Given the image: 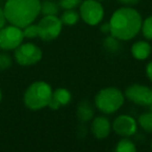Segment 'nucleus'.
Wrapping results in <instances>:
<instances>
[{"label": "nucleus", "mask_w": 152, "mask_h": 152, "mask_svg": "<svg viewBox=\"0 0 152 152\" xmlns=\"http://www.w3.org/2000/svg\"><path fill=\"white\" fill-rule=\"evenodd\" d=\"M95 116V112H94V107L91 104V102L88 100H83L79 102L76 108V117L80 121L81 123H88L92 121V119Z\"/></svg>", "instance_id": "13"}, {"label": "nucleus", "mask_w": 152, "mask_h": 152, "mask_svg": "<svg viewBox=\"0 0 152 152\" xmlns=\"http://www.w3.org/2000/svg\"><path fill=\"white\" fill-rule=\"evenodd\" d=\"M5 22H7V18H5L4 12L2 9H0V29L5 25Z\"/></svg>", "instance_id": "25"}, {"label": "nucleus", "mask_w": 152, "mask_h": 152, "mask_svg": "<svg viewBox=\"0 0 152 152\" xmlns=\"http://www.w3.org/2000/svg\"><path fill=\"white\" fill-rule=\"evenodd\" d=\"M118 1L124 7H133L140 2V0H118Z\"/></svg>", "instance_id": "24"}, {"label": "nucleus", "mask_w": 152, "mask_h": 152, "mask_svg": "<svg viewBox=\"0 0 152 152\" xmlns=\"http://www.w3.org/2000/svg\"><path fill=\"white\" fill-rule=\"evenodd\" d=\"M151 89H152V88H151ZM149 107H150V110H152V103L150 104V106H149Z\"/></svg>", "instance_id": "29"}, {"label": "nucleus", "mask_w": 152, "mask_h": 152, "mask_svg": "<svg viewBox=\"0 0 152 152\" xmlns=\"http://www.w3.org/2000/svg\"><path fill=\"white\" fill-rule=\"evenodd\" d=\"M98 1H103V0H98Z\"/></svg>", "instance_id": "31"}, {"label": "nucleus", "mask_w": 152, "mask_h": 152, "mask_svg": "<svg viewBox=\"0 0 152 152\" xmlns=\"http://www.w3.org/2000/svg\"><path fill=\"white\" fill-rule=\"evenodd\" d=\"M135 150L137 147L134 143L128 137H123L122 140H120L115 148V151L117 152H134Z\"/></svg>", "instance_id": "19"}, {"label": "nucleus", "mask_w": 152, "mask_h": 152, "mask_svg": "<svg viewBox=\"0 0 152 152\" xmlns=\"http://www.w3.org/2000/svg\"><path fill=\"white\" fill-rule=\"evenodd\" d=\"M15 59L21 66H31L42 59L43 52L41 48L32 43L21 44L15 49Z\"/></svg>", "instance_id": "7"}, {"label": "nucleus", "mask_w": 152, "mask_h": 152, "mask_svg": "<svg viewBox=\"0 0 152 152\" xmlns=\"http://www.w3.org/2000/svg\"><path fill=\"white\" fill-rule=\"evenodd\" d=\"M131 54L135 59L145 61L152 52V46L146 41H137L131 46Z\"/></svg>", "instance_id": "14"}, {"label": "nucleus", "mask_w": 152, "mask_h": 152, "mask_svg": "<svg viewBox=\"0 0 152 152\" xmlns=\"http://www.w3.org/2000/svg\"><path fill=\"white\" fill-rule=\"evenodd\" d=\"M2 99V92H1V89H0V101Z\"/></svg>", "instance_id": "28"}, {"label": "nucleus", "mask_w": 152, "mask_h": 152, "mask_svg": "<svg viewBox=\"0 0 152 152\" xmlns=\"http://www.w3.org/2000/svg\"><path fill=\"white\" fill-rule=\"evenodd\" d=\"M71 99L72 95L70 93V91H68L67 89H64V88H58V89H56L55 91L52 92L48 107L53 110H56L59 107H61V106L69 104Z\"/></svg>", "instance_id": "12"}, {"label": "nucleus", "mask_w": 152, "mask_h": 152, "mask_svg": "<svg viewBox=\"0 0 152 152\" xmlns=\"http://www.w3.org/2000/svg\"><path fill=\"white\" fill-rule=\"evenodd\" d=\"M12 57L7 53L0 52V71L7 70L12 66Z\"/></svg>", "instance_id": "23"}, {"label": "nucleus", "mask_w": 152, "mask_h": 152, "mask_svg": "<svg viewBox=\"0 0 152 152\" xmlns=\"http://www.w3.org/2000/svg\"><path fill=\"white\" fill-rule=\"evenodd\" d=\"M120 42H121L120 40H118L117 38H115L114 36L110 34V36L106 37V38L103 40V47L108 51V52L116 53V52H118L121 48Z\"/></svg>", "instance_id": "18"}, {"label": "nucleus", "mask_w": 152, "mask_h": 152, "mask_svg": "<svg viewBox=\"0 0 152 152\" xmlns=\"http://www.w3.org/2000/svg\"><path fill=\"white\" fill-rule=\"evenodd\" d=\"M125 96L119 89L107 87L101 89L95 96V106L99 112L106 115L115 114L124 104Z\"/></svg>", "instance_id": "4"}, {"label": "nucleus", "mask_w": 152, "mask_h": 152, "mask_svg": "<svg viewBox=\"0 0 152 152\" xmlns=\"http://www.w3.org/2000/svg\"><path fill=\"white\" fill-rule=\"evenodd\" d=\"M7 21L20 28L34 23L41 14L40 0H7L4 5Z\"/></svg>", "instance_id": "2"}, {"label": "nucleus", "mask_w": 152, "mask_h": 152, "mask_svg": "<svg viewBox=\"0 0 152 152\" xmlns=\"http://www.w3.org/2000/svg\"><path fill=\"white\" fill-rule=\"evenodd\" d=\"M142 22V16L137 10L131 7H120L114 12L108 21L110 34L120 41H129L141 31Z\"/></svg>", "instance_id": "1"}, {"label": "nucleus", "mask_w": 152, "mask_h": 152, "mask_svg": "<svg viewBox=\"0 0 152 152\" xmlns=\"http://www.w3.org/2000/svg\"><path fill=\"white\" fill-rule=\"evenodd\" d=\"M83 0H58V5L63 10H75L78 7Z\"/></svg>", "instance_id": "22"}, {"label": "nucleus", "mask_w": 152, "mask_h": 152, "mask_svg": "<svg viewBox=\"0 0 152 152\" xmlns=\"http://www.w3.org/2000/svg\"><path fill=\"white\" fill-rule=\"evenodd\" d=\"M141 30L143 32V36L147 40H152V15L147 17L142 22Z\"/></svg>", "instance_id": "20"}, {"label": "nucleus", "mask_w": 152, "mask_h": 152, "mask_svg": "<svg viewBox=\"0 0 152 152\" xmlns=\"http://www.w3.org/2000/svg\"><path fill=\"white\" fill-rule=\"evenodd\" d=\"M100 31L103 32V34H110V23L106 22V23H103L101 26H100Z\"/></svg>", "instance_id": "27"}, {"label": "nucleus", "mask_w": 152, "mask_h": 152, "mask_svg": "<svg viewBox=\"0 0 152 152\" xmlns=\"http://www.w3.org/2000/svg\"><path fill=\"white\" fill-rule=\"evenodd\" d=\"M91 131L96 139L104 140L110 135L112 131V123L108 118L104 116L95 117L92 119Z\"/></svg>", "instance_id": "11"}, {"label": "nucleus", "mask_w": 152, "mask_h": 152, "mask_svg": "<svg viewBox=\"0 0 152 152\" xmlns=\"http://www.w3.org/2000/svg\"><path fill=\"white\" fill-rule=\"evenodd\" d=\"M23 40V30L18 26L12 24L0 29V48L2 50H15L22 44Z\"/></svg>", "instance_id": "8"}, {"label": "nucleus", "mask_w": 152, "mask_h": 152, "mask_svg": "<svg viewBox=\"0 0 152 152\" xmlns=\"http://www.w3.org/2000/svg\"><path fill=\"white\" fill-rule=\"evenodd\" d=\"M59 19H61L63 24L68 26H72L75 25L78 22L80 17H79V13L76 12L75 10H65L64 13L61 14V16L59 17Z\"/></svg>", "instance_id": "16"}, {"label": "nucleus", "mask_w": 152, "mask_h": 152, "mask_svg": "<svg viewBox=\"0 0 152 152\" xmlns=\"http://www.w3.org/2000/svg\"><path fill=\"white\" fill-rule=\"evenodd\" d=\"M137 123L143 130L152 133V110L142 114L137 119Z\"/></svg>", "instance_id": "17"}, {"label": "nucleus", "mask_w": 152, "mask_h": 152, "mask_svg": "<svg viewBox=\"0 0 152 152\" xmlns=\"http://www.w3.org/2000/svg\"><path fill=\"white\" fill-rule=\"evenodd\" d=\"M52 88L45 81H34L24 93V104L31 110H39L48 106L52 95Z\"/></svg>", "instance_id": "3"}, {"label": "nucleus", "mask_w": 152, "mask_h": 152, "mask_svg": "<svg viewBox=\"0 0 152 152\" xmlns=\"http://www.w3.org/2000/svg\"><path fill=\"white\" fill-rule=\"evenodd\" d=\"M37 25L39 38L46 42L55 40L63 29V23L57 16H44Z\"/></svg>", "instance_id": "6"}, {"label": "nucleus", "mask_w": 152, "mask_h": 152, "mask_svg": "<svg viewBox=\"0 0 152 152\" xmlns=\"http://www.w3.org/2000/svg\"><path fill=\"white\" fill-rule=\"evenodd\" d=\"M79 17L88 25H98L104 17L103 5L98 0H83L79 5Z\"/></svg>", "instance_id": "5"}, {"label": "nucleus", "mask_w": 152, "mask_h": 152, "mask_svg": "<svg viewBox=\"0 0 152 152\" xmlns=\"http://www.w3.org/2000/svg\"><path fill=\"white\" fill-rule=\"evenodd\" d=\"M59 11V5L53 0H44L41 2V14L44 16H56Z\"/></svg>", "instance_id": "15"}, {"label": "nucleus", "mask_w": 152, "mask_h": 152, "mask_svg": "<svg viewBox=\"0 0 152 152\" xmlns=\"http://www.w3.org/2000/svg\"><path fill=\"white\" fill-rule=\"evenodd\" d=\"M112 128L120 137H130L137 132V124L135 119L129 115H120L114 120Z\"/></svg>", "instance_id": "10"}, {"label": "nucleus", "mask_w": 152, "mask_h": 152, "mask_svg": "<svg viewBox=\"0 0 152 152\" xmlns=\"http://www.w3.org/2000/svg\"><path fill=\"white\" fill-rule=\"evenodd\" d=\"M23 30L24 38L27 39H34L37 37H39V30H38V25L37 24H28L27 26L22 28Z\"/></svg>", "instance_id": "21"}, {"label": "nucleus", "mask_w": 152, "mask_h": 152, "mask_svg": "<svg viewBox=\"0 0 152 152\" xmlns=\"http://www.w3.org/2000/svg\"><path fill=\"white\" fill-rule=\"evenodd\" d=\"M150 148H151V150H152V142H151V144H150Z\"/></svg>", "instance_id": "30"}, {"label": "nucleus", "mask_w": 152, "mask_h": 152, "mask_svg": "<svg viewBox=\"0 0 152 152\" xmlns=\"http://www.w3.org/2000/svg\"><path fill=\"white\" fill-rule=\"evenodd\" d=\"M146 74H147L149 80L152 83V61H150L147 65V67H146Z\"/></svg>", "instance_id": "26"}, {"label": "nucleus", "mask_w": 152, "mask_h": 152, "mask_svg": "<svg viewBox=\"0 0 152 152\" xmlns=\"http://www.w3.org/2000/svg\"><path fill=\"white\" fill-rule=\"evenodd\" d=\"M125 98L140 106H150L152 103V89L141 83L129 86L124 93Z\"/></svg>", "instance_id": "9"}]
</instances>
